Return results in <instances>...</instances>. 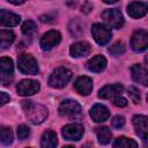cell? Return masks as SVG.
<instances>
[{"label": "cell", "mask_w": 148, "mask_h": 148, "mask_svg": "<svg viewBox=\"0 0 148 148\" xmlns=\"http://www.w3.org/2000/svg\"><path fill=\"white\" fill-rule=\"evenodd\" d=\"M22 108L28 120L32 124H40L47 117V109L32 101H22Z\"/></svg>", "instance_id": "6da1fadb"}, {"label": "cell", "mask_w": 148, "mask_h": 148, "mask_svg": "<svg viewBox=\"0 0 148 148\" xmlns=\"http://www.w3.org/2000/svg\"><path fill=\"white\" fill-rule=\"evenodd\" d=\"M72 79V72L66 67H59L53 71L49 77V84L52 88H64Z\"/></svg>", "instance_id": "7a4b0ae2"}, {"label": "cell", "mask_w": 148, "mask_h": 148, "mask_svg": "<svg viewBox=\"0 0 148 148\" xmlns=\"http://www.w3.org/2000/svg\"><path fill=\"white\" fill-rule=\"evenodd\" d=\"M17 66L23 74L35 75L39 71L37 61L31 54H21L17 59Z\"/></svg>", "instance_id": "3957f363"}, {"label": "cell", "mask_w": 148, "mask_h": 148, "mask_svg": "<svg viewBox=\"0 0 148 148\" xmlns=\"http://www.w3.org/2000/svg\"><path fill=\"white\" fill-rule=\"evenodd\" d=\"M14 77V66L13 61L8 57L0 58V82L5 86L12 83Z\"/></svg>", "instance_id": "277c9868"}, {"label": "cell", "mask_w": 148, "mask_h": 148, "mask_svg": "<svg viewBox=\"0 0 148 148\" xmlns=\"http://www.w3.org/2000/svg\"><path fill=\"white\" fill-rule=\"evenodd\" d=\"M102 18L111 28L119 29L124 25V17L121 12L118 8H111V9L104 10L102 13Z\"/></svg>", "instance_id": "5b68a950"}, {"label": "cell", "mask_w": 148, "mask_h": 148, "mask_svg": "<svg viewBox=\"0 0 148 148\" xmlns=\"http://www.w3.org/2000/svg\"><path fill=\"white\" fill-rule=\"evenodd\" d=\"M91 34H92V37H94L95 42L98 45H105V44H108L109 40L112 37L111 29H109L108 27H105L102 23H95L91 27Z\"/></svg>", "instance_id": "8992f818"}, {"label": "cell", "mask_w": 148, "mask_h": 148, "mask_svg": "<svg viewBox=\"0 0 148 148\" xmlns=\"http://www.w3.org/2000/svg\"><path fill=\"white\" fill-rule=\"evenodd\" d=\"M148 46V34L146 30L140 29L136 30L131 38V47L136 51V52H141L145 51Z\"/></svg>", "instance_id": "52a82bcc"}, {"label": "cell", "mask_w": 148, "mask_h": 148, "mask_svg": "<svg viewBox=\"0 0 148 148\" xmlns=\"http://www.w3.org/2000/svg\"><path fill=\"white\" fill-rule=\"evenodd\" d=\"M60 40H61L60 32L57 30H50L46 34H44L43 37L40 38V47L45 51H49L56 45H58Z\"/></svg>", "instance_id": "ba28073f"}, {"label": "cell", "mask_w": 148, "mask_h": 148, "mask_svg": "<svg viewBox=\"0 0 148 148\" xmlns=\"http://www.w3.org/2000/svg\"><path fill=\"white\" fill-rule=\"evenodd\" d=\"M40 86H39V82L38 81H35V80H22L17 83V92L18 95H22V96H30V95H34L36 94L38 90H39Z\"/></svg>", "instance_id": "9c48e42d"}, {"label": "cell", "mask_w": 148, "mask_h": 148, "mask_svg": "<svg viewBox=\"0 0 148 148\" xmlns=\"http://www.w3.org/2000/svg\"><path fill=\"white\" fill-rule=\"evenodd\" d=\"M83 125L81 124H68L62 128V135L66 140L77 141L83 135Z\"/></svg>", "instance_id": "30bf717a"}, {"label": "cell", "mask_w": 148, "mask_h": 148, "mask_svg": "<svg viewBox=\"0 0 148 148\" xmlns=\"http://www.w3.org/2000/svg\"><path fill=\"white\" fill-rule=\"evenodd\" d=\"M80 112H81V105L73 99H66L59 106V113L61 116L73 117V116L80 114Z\"/></svg>", "instance_id": "8fae6325"}, {"label": "cell", "mask_w": 148, "mask_h": 148, "mask_svg": "<svg viewBox=\"0 0 148 148\" xmlns=\"http://www.w3.org/2000/svg\"><path fill=\"white\" fill-rule=\"evenodd\" d=\"M148 9V5L146 2H141V1H133L130 2L127 6V13L131 17L133 18H140L142 16L146 15Z\"/></svg>", "instance_id": "7c38bea8"}, {"label": "cell", "mask_w": 148, "mask_h": 148, "mask_svg": "<svg viewBox=\"0 0 148 148\" xmlns=\"http://www.w3.org/2000/svg\"><path fill=\"white\" fill-rule=\"evenodd\" d=\"M133 125H134V128H135V133L142 140H146L147 139V134H148L147 117L146 116H142V114L134 116V118H133Z\"/></svg>", "instance_id": "4fadbf2b"}, {"label": "cell", "mask_w": 148, "mask_h": 148, "mask_svg": "<svg viewBox=\"0 0 148 148\" xmlns=\"http://www.w3.org/2000/svg\"><path fill=\"white\" fill-rule=\"evenodd\" d=\"M124 90V87L120 83H114V84H108L105 87H103L99 92H98V97L103 98V99H108V98H112L117 95H120Z\"/></svg>", "instance_id": "5bb4252c"}, {"label": "cell", "mask_w": 148, "mask_h": 148, "mask_svg": "<svg viewBox=\"0 0 148 148\" xmlns=\"http://www.w3.org/2000/svg\"><path fill=\"white\" fill-rule=\"evenodd\" d=\"M91 51V46L88 42H77V43H74L71 49H69V52H71V56L74 57V58H80V57H86L90 53Z\"/></svg>", "instance_id": "9a60e30c"}, {"label": "cell", "mask_w": 148, "mask_h": 148, "mask_svg": "<svg viewBox=\"0 0 148 148\" xmlns=\"http://www.w3.org/2000/svg\"><path fill=\"white\" fill-rule=\"evenodd\" d=\"M131 72H132V77L135 82L141 83L142 86H147L148 84V74H147V68L135 64L131 67Z\"/></svg>", "instance_id": "2e32d148"}, {"label": "cell", "mask_w": 148, "mask_h": 148, "mask_svg": "<svg viewBox=\"0 0 148 148\" xmlns=\"http://www.w3.org/2000/svg\"><path fill=\"white\" fill-rule=\"evenodd\" d=\"M90 116L94 121L103 123L110 117V112L106 106H104L102 104H95L90 110Z\"/></svg>", "instance_id": "e0dca14e"}, {"label": "cell", "mask_w": 148, "mask_h": 148, "mask_svg": "<svg viewBox=\"0 0 148 148\" xmlns=\"http://www.w3.org/2000/svg\"><path fill=\"white\" fill-rule=\"evenodd\" d=\"M74 87L76 91L81 95H89L92 90V80L89 76H80L75 83Z\"/></svg>", "instance_id": "ac0fdd59"}, {"label": "cell", "mask_w": 148, "mask_h": 148, "mask_svg": "<svg viewBox=\"0 0 148 148\" xmlns=\"http://www.w3.org/2000/svg\"><path fill=\"white\" fill-rule=\"evenodd\" d=\"M20 16L15 13H12L6 9H0V25L5 27H15L20 22Z\"/></svg>", "instance_id": "d6986e66"}, {"label": "cell", "mask_w": 148, "mask_h": 148, "mask_svg": "<svg viewBox=\"0 0 148 148\" xmlns=\"http://www.w3.org/2000/svg\"><path fill=\"white\" fill-rule=\"evenodd\" d=\"M106 67V59L98 54V56H95L94 58H91L88 62H87V68L90 71V72H95V73H99L102 72L104 68Z\"/></svg>", "instance_id": "ffe728a7"}, {"label": "cell", "mask_w": 148, "mask_h": 148, "mask_svg": "<svg viewBox=\"0 0 148 148\" xmlns=\"http://www.w3.org/2000/svg\"><path fill=\"white\" fill-rule=\"evenodd\" d=\"M58 145V139H57V134L51 131L47 130L43 133L42 136V141H40V147L42 148H56Z\"/></svg>", "instance_id": "44dd1931"}, {"label": "cell", "mask_w": 148, "mask_h": 148, "mask_svg": "<svg viewBox=\"0 0 148 148\" xmlns=\"http://www.w3.org/2000/svg\"><path fill=\"white\" fill-rule=\"evenodd\" d=\"M95 132H96L98 142H99L101 145H108V143H110V141H111V139H112V133H111V131L109 130V127H106V126L96 127Z\"/></svg>", "instance_id": "7402d4cb"}, {"label": "cell", "mask_w": 148, "mask_h": 148, "mask_svg": "<svg viewBox=\"0 0 148 148\" xmlns=\"http://www.w3.org/2000/svg\"><path fill=\"white\" fill-rule=\"evenodd\" d=\"M15 39V34L13 30L9 29H2L0 30V46L3 49H7L12 45V43Z\"/></svg>", "instance_id": "603a6c76"}, {"label": "cell", "mask_w": 148, "mask_h": 148, "mask_svg": "<svg viewBox=\"0 0 148 148\" xmlns=\"http://www.w3.org/2000/svg\"><path fill=\"white\" fill-rule=\"evenodd\" d=\"M113 148H138L136 141L126 136H119L113 142Z\"/></svg>", "instance_id": "cb8c5ba5"}, {"label": "cell", "mask_w": 148, "mask_h": 148, "mask_svg": "<svg viewBox=\"0 0 148 148\" xmlns=\"http://www.w3.org/2000/svg\"><path fill=\"white\" fill-rule=\"evenodd\" d=\"M0 142L5 146H9L13 142V132L10 127L7 126L0 127Z\"/></svg>", "instance_id": "d4e9b609"}, {"label": "cell", "mask_w": 148, "mask_h": 148, "mask_svg": "<svg viewBox=\"0 0 148 148\" xmlns=\"http://www.w3.org/2000/svg\"><path fill=\"white\" fill-rule=\"evenodd\" d=\"M35 31H36V24H35L34 21L28 20V21H25L23 23V25H22V32H23L24 36L31 37L35 34Z\"/></svg>", "instance_id": "484cf974"}, {"label": "cell", "mask_w": 148, "mask_h": 148, "mask_svg": "<svg viewBox=\"0 0 148 148\" xmlns=\"http://www.w3.org/2000/svg\"><path fill=\"white\" fill-rule=\"evenodd\" d=\"M69 31L72 32V35L77 37L83 32V25L81 24V22L79 20H73L69 24Z\"/></svg>", "instance_id": "4316f807"}, {"label": "cell", "mask_w": 148, "mask_h": 148, "mask_svg": "<svg viewBox=\"0 0 148 148\" xmlns=\"http://www.w3.org/2000/svg\"><path fill=\"white\" fill-rule=\"evenodd\" d=\"M109 52L114 57L120 56V54H123L125 52V46H124V44L121 42H116L112 46L109 47Z\"/></svg>", "instance_id": "83f0119b"}, {"label": "cell", "mask_w": 148, "mask_h": 148, "mask_svg": "<svg viewBox=\"0 0 148 148\" xmlns=\"http://www.w3.org/2000/svg\"><path fill=\"white\" fill-rule=\"evenodd\" d=\"M30 135V130L25 125H20L17 127V136L20 140H24Z\"/></svg>", "instance_id": "f1b7e54d"}, {"label": "cell", "mask_w": 148, "mask_h": 148, "mask_svg": "<svg viewBox=\"0 0 148 148\" xmlns=\"http://www.w3.org/2000/svg\"><path fill=\"white\" fill-rule=\"evenodd\" d=\"M128 95H130L131 99H132L134 103H139V102H140V92H139L138 88L131 86V87L128 88Z\"/></svg>", "instance_id": "f546056e"}, {"label": "cell", "mask_w": 148, "mask_h": 148, "mask_svg": "<svg viewBox=\"0 0 148 148\" xmlns=\"http://www.w3.org/2000/svg\"><path fill=\"white\" fill-rule=\"evenodd\" d=\"M111 125L114 128H121L125 125V118L123 116H114L111 119Z\"/></svg>", "instance_id": "4dcf8cb0"}, {"label": "cell", "mask_w": 148, "mask_h": 148, "mask_svg": "<svg viewBox=\"0 0 148 148\" xmlns=\"http://www.w3.org/2000/svg\"><path fill=\"white\" fill-rule=\"evenodd\" d=\"M112 103H113L116 106H118V108H124V106H126V105H127V101H126V98L120 97V96L114 97Z\"/></svg>", "instance_id": "1f68e13d"}, {"label": "cell", "mask_w": 148, "mask_h": 148, "mask_svg": "<svg viewBox=\"0 0 148 148\" xmlns=\"http://www.w3.org/2000/svg\"><path fill=\"white\" fill-rule=\"evenodd\" d=\"M7 102H9V95L7 92H3V91H0V106L6 104Z\"/></svg>", "instance_id": "d6a6232c"}, {"label": "cell", "mask_w": 148, "mask_h": 148, "mask_svg": "<svg viewBox=\"0 0 148 148\" xmlns=\"http://www.w3.org/2000/svg\"><path fill=\"white\" fill-rule=\"evenodd\" d=\"M91 9H92V6H91L90 3H88V2L82 6V12H83V13H89Z\"/></svg>", "instance_id": "836d02e7"}, {"label": "cell", "mask_w": 148, "mask_h": 148, "mask_svg": "<svg viewBox=\"0 0 148 148\" xmlns=\"http://www.w3.org/2000/svg\"><path fill=\"white\" fill-rule=\"evenodd\" d=\"M8 2H9V3H13V5H22V3H24V1H23V0H21V1H13V0H8Z\"/></svg>", "instance_id": "e575fe53"}, {"label": "cell", "mask_w": 148, "mask_h": 148, "mask_svg": "<svg viewBox=\"0 0 148 148\" xmlns=\"http://www.w3.org/2000/svg\"><path fill=\"white\" fill-rule=\"evenodd\" d=\"M62 148H75V147H73V146H65V147H62Z\"/></svg>", "instance_id": "d590c367"}]
</instances>
